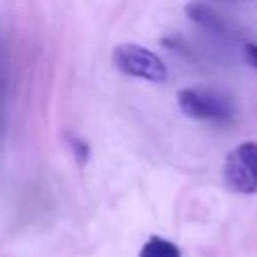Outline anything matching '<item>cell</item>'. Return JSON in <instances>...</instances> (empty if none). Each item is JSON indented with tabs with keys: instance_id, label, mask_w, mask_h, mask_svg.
Masks as SVG:
<instances>
[{
	"instance_id": "1",
	"label": "cell",
	"mask_w": 257,
	"mask_h": 257,
	"mask_svg": "<svg viewBox=\"0 0 257 257\" xmlns=\"http://www.w3.org/2000/svg\"><path fill=\"white\" fill-rule=\"evenodd\" d=\"M177 104L185 116L215 124H231L237 114L229 94L207 86H191L179 90Z\"/></svg>"
},
{
	"instance_id": "2",
	"label": "cell",
	"mask_w": 257,
	"mask_h": 257,
	"mask_svg": "<svg viewBox=\"0 0 257 257\" xmlns=\"http://www.w3.org/2000/svg\"><path fill=\"white\" fill-rule=\"evenodd\" d=\"M112 62L120 72L133 78H143L149 82H165L169 76L165 62L153 50L135 42L118 44L112 52Z\"/></svg>"
},
{
	"instance_id": "3",
	"label": "cell",
	"mask_w": 257,
	"mask_h": 257,
	"mask_svg": "<svg viewBox=\"0 0 257 257\" xmlns=\"http://www.w3.org/2000/svg\"><path fill=\"white\" fill-rule=\"evenodd\" d=\"M223 175L227 185L243 195L257 193V143L247 141L235 147L223 167Z\"/></svg>"
},
{
	"instance_id": "4",
	"label": "cell",
	"mask_w": 257,
	"mask_h": 257,
	"mask_svg": "<svg viewBox=\"0 0 257 257\" xmlns=\"http://www.w3.org/2000/svg\"><path fill=\"white\" fill-rule=\"evenodd\" d=\"M185 12H187V16H189L195 24H199V26L205 28V30H211V32H217V34H225V30H227L225 20H223L209 4H205L203 0H193V2H189V4L185 6Z\"/></svg>"
},
{
	"instance_id": "5",
	"label": "cell",
	"mask_w": 257,
	"mask_h": 257,
	"mask_svg": "<svg viewBox=\"0 0 257 257\" xmlns=\"http://www.w3.org/2000/svg\"><path fill=\"white\" fill-rule=\"evenodd\" d=\"M139 257H181V249L173 241L153 235L141 247Z\"/></svg>"
},
{
	"instance_id": "6",
	"label": "cell",
	"mask_w": 257,
	"mask_h": 257,
	"mask_svg": "<svg viewBox=\"0 0 257 257\" xmlns=\"http://www.w3.org/2000/svg\"><path fill=\"white\" fill-rule=\"evenodd\" d=\"M70 149H72V153H74V157H76V161H78L80 165H84V163L88 161L90 149H88V145H86L82 139H78L76 135L70 137Z\"/></svg>"
},
{
	"instance_id": "7",
	"label": "cell",
	"mask_w": 257,
	"mask_h": 257,
	"mask_svg": "<svg viewBox=\"0 0 257 257\" xmlns=\"http://www.w3.org/2000/svg\"><path fill=\"white\" fill-rule=\"evenodd\" d=\"M243 54H245V60L257 70V44H245Z\"/></svg>"
}]
</instances>
